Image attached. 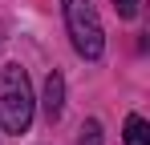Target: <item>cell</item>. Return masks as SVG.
Returning a JSON list of instances; mask_svg holds the SVG:
<instances>
[{"mask_svg":"<svg viewBox=\"0 0 150 145\" xmlns=\"http://www.w3.org/2000/svg\"><path fill=\"white\" fill-rule=\"evenodd\" d=\"M77 145H101V125L98 121H85V125H81V141Z\"/></svg>","mask_w":150,"mask_h":145,"instance_id":"obj_5","label":"cell"},{"mask_svg":"<svg viewBox=\"0 0 150 145\" xmlns=\"http://www.w3.org/2000/svg\"><path fill=\"white\" fill-rule=\"evenodd\" d=\"M45 117L49 121H57L61 117V109H65V81H61V72H49L45 77Z\"/></svg>","mask_w":150,"mask_h":145,"instance_id":"obj_3","label":"cell"},{"mask_svg":"<svg viewBox=\"0 0 150 145\" xmlns=\"http://www.w3.org/2000/svg\"><path fill=\"white\" fill-rule=\"evenodd\" d=\"M126 145H150V125L138 117V113L126 117Z\"/></svg>","mask_w":150,"mask_h":145,"instance_id":"obj_4","label":"cell"},{"mask_svg":"<svg viewBox=\"0 0 150 145\" xmlns=\"http://www.w3.org/2000/svg\"><path fill=\"white\" fill-rule=\"evenodd\" d=\"M138 4H142V0H114V8H118L122 20H134V16H138Z\"/></svg>","mask_w":150,"mask_h":145,"instance_id":"obj_6","label":"cell"},{"mask_svg":"<svg viewBox=\"0 0 150 145\" xmlns=\"http://www.w3.org/2000/svg\"><path fill=\"white\" fill-rule=\"evenodd\" d=\"M61 8H65V24H69L73 48L85 56V61H98L101 48H105V32H101L93 0H61Z\"/></svg>","mask_w":150,"mask_h":145,"instance_id":"obj_2","label":"cell"},{"mask_svg":"<svg viewBox=\"0 0 150 145\" xmlns=\"http://www.w3.org/2000/svg\"><path fill=\"white\" fill-rule=\"evenodd\" d=\"M33 125V89L21 65L0 69V129L4 133H25Z\"/></svg>","mask_w":150,"mask_h":145,"instance_id":"obj_1","label":"cell"}]
</instances>
